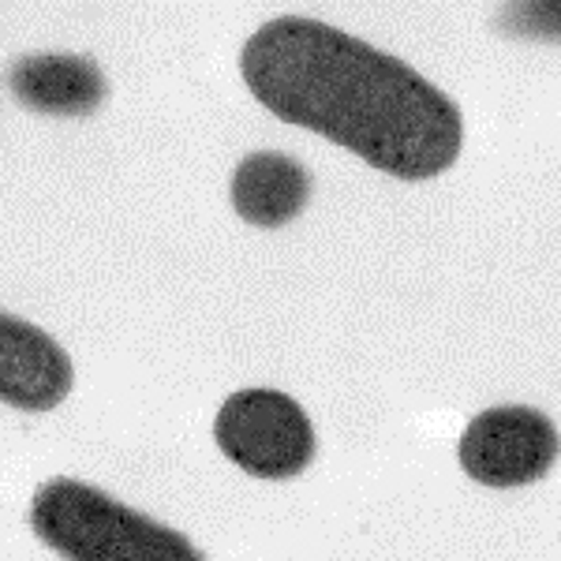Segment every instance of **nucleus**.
I'll return each mask as SVG.
<instances>
[{"label":"nucleus","instance_id":"f257e3e1","mask_svg":"<svg viewBox=\"0 0 561 561\" xmlns=\"http://www.w3.org/2000/svg\"><path fill=\"white\" fill-rule=\"evenodd\" d=\"M240 76L277 121L322 135L404 184L449 173L465 150V113L446 90L311 15L262 23L240 49Z\"/></svg>","mask_w":561,"mask_h":561},{"label":"nucleus","instance_id":"f03ea898","mask_svg":"<svg viewBox=\"0 0 561 561\" xmlns=\"http://www.w3.org/2000/svg\"><path fill=\"white\" fill-rule=\"evenodd\" d=\"M26 524L60 561H206L192 536L76 476L38 483Z\"/></svg>","mask_w":561,"mask_h":561},{"label":"nucleus","instance_id":"7ed1b4c3","mask_svg":"<svg viewBox=\"0 0 561 561\" xmlns=\"http://www.w3.org/2000/svg\"><path fill=\"white\" fill-rule=\"evenodd\" d=\"M214 446L243 476L288 483L314 465L319 434L296 397L270 386H248L229 393L217 409Z\"/></svg>","mask_w":561,"mask_h":561},{"label":"nucleus","instance_id":"20e7f679","mask_svg":"<svg viewBox=\"0 0 561 561\" xmlns=\"http://www.w3.org/2000/svg\"><path fill=\"white\" fill-rule=\"evenodd\" d=\"M561 457V431L531 404H494L472 415L457 442V465L486 491L542 483Z\"/></svg>","mask_w":561,"mask_h":561},{"label":"nucleus","instance_id":"39448f33","mask_svg":"<svg viewBox=\"0 0 561 561\" xmlns=\"http://www.w3.org/2000/svg\"><path fill=\"white\" fill-rule=\"evenodd\" d=\"M76 389V364L53 333L0 307V404L26 415L53 412Z\"/></svg>","mask_w":561,"mask_h":561},{"label":"nucleus","instance_id":"423d86ee","mask_svg":"<svg viewBox=\"0 0 561 561\" xmlns=\"http://www.w3.org/2000/svg\"><path fill=\"white\" fill-rule=\"evenodd\" d=\"M4 87L42 116H90L108 98L105 71L83 53H26L8 65Z\"/></svg>","mask_w":561,"mask_h":561},{"label":"nucleus","instance_id":"0eeeda50","mask_svg":"<svg viewBox=\"0 0 561 561\" xmlns=\"http://www.w3.org/2000/svg\"><path fill=\"white\" fill-rule=\"evenodd\" d=\"M311 169L280 150H255L232 169L229 198L240 221L255 229L293 225L311 203Z\"/></svg>","mask_w":561,"mask_h":561},{"label":"nucleus","instance_id":"6e6552de","mask_svg":"<svg viewBox=\"0 0 561 561\" xmlns=\"http://www.w3.org/2000/svg\"><path fill=\"white\" fill-rule=\"evenodd\" d=\"M494 20L513 38L561 42V4H505Z\"/></svg>","mask_w":561,"mask_h":561}]
</instances>
